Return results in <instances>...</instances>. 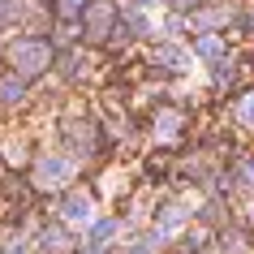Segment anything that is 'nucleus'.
<instances>
[{"mask_svg":"<svg viewBox=\"0 0 254 254\" xmlns=\"http://www.w3.org/2000/svg\"><path fill=\"white\" fill-rule=\"evenodd\" d=\"M48 43H39V39H26V43H17L13 48V61H17V69L22 73H39L43 65H48Z\"/></svg>","mask_w":254,"mask_h":254,"instance_id":"nucleus-1","label":"nucleus"},{"mask_svg":"<svg viewBox=\"0 0 254 254\" xmlns=\"http://www.w3.org/2000/svg\"><path fill=\"white\" fill-rule=\"evenodd\" d=\"M39 186H61L69 177V160H61V155H48V160H39Z\"/></svg>","mask_w":254,"mask_h":254,"instance_id":"nucleus-2","label":"nucleus"},{"mask_svg":"<svg viewBox=\"0 0 254 254\" xmlns=\"http://www.w3.org/2000/svg\"><path fill=\"white\" fill-rule=\"evenodd\" d=\"M86 211H91V198H86V194H69L65 198V215L69 220H86Z\"/></svg>","mask_w":254,"mask_h":254,"instance_id":"nucleus-3","label":"nucleus"},{"mask_svg":"<svg viewBox=\"0 0 254 254\" xmlns=\"http://www.w3.org/2000/svg\"><path fill=\"white\" fill-rule=\"evenodd\" d=\"M181 224H186V211L181 207H164L160 211V233H177Z\"/></svg>","mask_w":254,"mask_h":254,"instance_id":"nucleus-4","label":"nucleus"},{"mask_svg":"<svg viewBox=\"0 0 254 254\" xmlns=\"http://www.w3.org/2000/svg\"><path fill=\"white\" fill-rule=\"evenodd\" d=\"M117 220H99V224H95L91 228V246H99V241H108V237H112V233H117Z\"/></svg>","mask_w":254,"mask_h":254,"instance_id":"nucleus-5","label":"nucleus"},{"mask_svg":"<svg viewBox=\"0 0 254 254\" xmlns=\"http://www.w3.org/2000/svg\"><path fill=\"white\" fill-rule=\"evenodd\" d=\"M65 246H69V237H65V233H48V237H43V250H48V254H61Z\"/></svg>","mask_w":254,"mask_h":254,"instance_id":"nucleus-6","label":"nucleus"},{"mask_svg":"<svg viewBox=\"0 0 254 254\" xmlns=\"http://www.w3.org/2000/svg\"><path fill=\"white\" fill-rule=\"evenodd\" d=\"M220 52H224V43H220V39H202L198 43V56H207V61H215Z\"/></svg>","mask_w":254,"mask_h":254,"instance_id":"nucleus-7","label":"nucleus"},{"mask_svg":"<svg viewBox=\"0 0 254 254\" xmlns=\"http://www.w3.org/2000/svg\"><path fill=\"white\" fill-rule=\"evenodd\" d=\"M160 61H168V65H177V69L186 65V56L177 52V48H160Z\"/></svg>","mask_w":254,"mask_h":254,"instance_id":"nucleus-8","label":"nucleus"},{"mask_svg":"<svg viewBox=\"0 0 254 254\" xmlns=\"http://www.w3.org/2000/svg\"><path fill=\"white\" fill-rule=\"evenodd\" d=\"M237 112H241V121H250V125H254V95H246V99H241Z\"/></svg>","mask_w":254,"mask_h":254,"instance_id":"nucleus-9","label":"nucleus"},{"mask_svg":"<svg viewBox=\"0 0 254 254\" xmlns=\"http://www.w3.org/2000/svg\"><path fill=\"white\" fill-rule=\"evenodd\" d=\"M17 95H22V82H9V86H4V99H9V104H13Z\"/></svg>","mask_w":254,"mask_h":254,"instance_id":"nucleus-10","label":"nucleus"},{"mask_svg":"<svg viewBox=\"0 0 254 254\" xmlns=\"http://www.w3.org/2000/svg\"><path fill=\"white\" fill-rule=\"evenodd\" d=\"M9 4H13V0H0V22H9V17H13V9H9Z\"/></svg>","mask_w":254,"mask_h":254,"instance_id":"nucleus-11","label":"nucleus"},{"mask_svg":"<svg viewBox=\"0 0 254 254\" xmlns=\"http://www.w3.org/2000/svg\"><path fill=\"white\" fill-rule=\"evenodd\" d=\"M78 4H82V0H65V4H61V9H78Z\"/></svg>","mask_w":254,"mask_h":254,"instance_id":"nucleus-12","label":"nucleus"},{"mask_svg":"<svg viewBox=\"0 0 254 254\" xmlns=\"http://www.w3.org/2000/svg\"><path fill=\"white\" fill-rule=\"evenodd\" d=\"M177 4H181V9H190V0H177Z\"/></svg>","mask_w":254,"mask_h":254,"instance_id":"nucleus-13","label":"nucleus"},{"mask_svg":"<svg viewBox=\"0 0 254 254\" xmlns=\"http://www.w3.org/2000/svg\"><path fill=\"white\" fill-rule=\"evenodd\" d=\"M142 4H155V0H142Z\"/></svg>","mask_w":254,"mask_h":254,"instance_id":"nucleus-14","label":"nucleus"}]
</instances>
